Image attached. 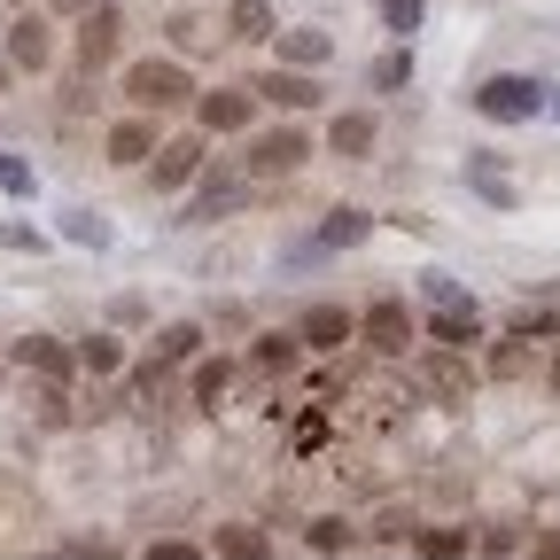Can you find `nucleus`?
<instances>
[{
    "instance_id": "nucleus-7",
    "label": "nucleus",
    "mask_w": 560,
    "mask_h": 560,
    "mask_svg": "<svg viewBox=\"0 0 560 560\" xmlns=\"http://www.w3.org/2000/svg\"><path fill=\"white\" fill-rule=\"evenodd\" d=\"M9 366H16V374H39V382H62V389H70V374H79V350H70L62 335H16V342H9Z\"/></svg>"
},
{
    "instance_id": "nucleus-13",
    "label": "nucleus",
    "mask_w": 560,
    "mask_h": 560,
    "mask_svg": "<svg viewBox=\"0 0 560 560\" xmlns=\"http://www.w3.org/2000/svg\"><path fill=\"white\" fill-rule=\"evenodd\" d=\"M117 47H125V24H117V9H109V0H102L94 16H79V70L94 79L102 62H117Z\"/></svg>"
},
{
    "instance_id": "nucleus-35",
    "label": "nucleus",
    "mask_w": 560,
    "mask_h": 560,
    "mask_svg": "<svg viewBox=\"0 0 560 560\" xmlns=\"http://www.w3.org/2000/svg\"><path fill=\"white\" fill-rule=\"evenodd\" d=\"M382 24H389V32H412V24H420V0H382Z\"/></svg>"
},
{
    "instance_id": "nucleus-20",
    "label": "nucleus",
    "mask_w": 560,
    "mask_h": 560,
    "mask_svg": "<svg viewBox=\"0 0 560 560\" xmlns=\"http://www.w3.org/2000/svg\"><path fill=\"white\" fill-rule=\"evenodd\" d=\"M335 55V39L319 32V24H296V32H280V62H289V70H319Z\"/></svg>"
},
{
    "instance_id": "nucleus-32",
    "label": "nucleus",
    "mask_w": 560,
    "mask_h": 560,
    "mask_svg": "<svg viewBox=\"0 0 560 560\" xmlns=\"http://www.w3.org/2000/svg\"><path fill=\"white\" fill-rule=\"evenodd\" d=\"M475 552H490V560H506V552H522V522H482Z\"/></svg>"
},
{
    "instance_id": "nucleus-10",
    "label": "nucleus",
    "mask_w": 560,
    "mask_h": 560,
    "mask_svg": "<svg viewBox=\"0 0 560 560\" xmlns=\"http://www.w3.org/2000/svg\"><path fill=\"white\" fill-rule=\"evenodd\" d=\"M242 195H249V172L234 179V172H210V164H202V187H195V210H187V219H179V226H210V219H234V210H242Z\"/></svg>"
},
{
    "instance_id": "nucleus-8",
    "label": "nucleus",
    "mask_w": 560,
    "mask_h": 560,
    "mask_svg": "<svg viewBox=\"0 0 560 560\" xmlns=\"http://www.w3.org/2000/svg\"><path fill=\"white\" fill-rule=\"evenodd\" d=\"M102 149H109V164H117V172H149V156L164 149V140H156V117H149V109H132V117H117Z\"/></svg>"
},
{
    "instance_id": "nucleus-1",
    "label": "nucleus",
    "mask_w": 560,
    "mask_h": 560,
    "mask_svg": "<svg viewBox=\"0 0 560 560\" xmlns=\"http://www.w3.org/2000/svg\"><path fill=\"white\" fill-rule=\"evenodd\" d=\"M125 102H132V109H149V117L187 109V102H195L187 62H179V55H140V62H125Z\"/></svg>"
},
{
    "instance_id": "nucleus-14",
    "label": "nucleus",
    "mask_w": 560,
    "mask_h": 560,
    "mask_svg": "<svg viewBox=\"0 0 560 560\" xmlns=\"http://www.w3.org/2000/svg\"><path fill=\"white\" fill-rule=\"evenodd\" d=\"M195 117H202V132H249L257 94H249V86H219V94H202V102H195Z\"/></svg>"
},
{
    "instance_id": "nucleus-39",
    "label": "nucleus",
    "mask_w": 560,
    "mask_h": 560,
    "mask_svg": "<svg viewBox=\"0 0 560 560\" xmlns=\"http://www.w3.org/2000/svg\"><path fill=\"white\" fill-rule=\"evenodd\" d=\"M529 560H560V529H545V537L529 545Z\"/></svg>"
},
{
    "instance_id": "nucleus-9",
    "label": "nucleus",
    "mask_w": 560,
    "mask_h": 560,
    "mask_svg": "<svg viewBox=\"0 0 560 560\" xmlns=\"http://www.w3.org/2000/svg\"><path fill=\"white\" fill-rule=\"evenodd\" d=\"M296 335H304V350L335 359L342 342H359V312H350V304H312V312L296 319Z\"/></svg>"
},
{
    "instance_id": "nucleus-21",
    "label": "nucleus",
    "mask_w": 560,
    "mask_h": 560,
    "mask_svg": "<svg viewBox=\"0 0 560 560\" xmlns=\"http://www.w3.org/2000/svg\"><path fill=\"white\" fill-rule=\"evenodd\" d=\"M412 552H420V560H467L475 537H467L459 522H429V529H412Z\"/></svg>"
},
{
    "instance_id": "nucleus-23",
    "label": "nucleus",
    "mask_w": 560,
    "mask_h": 560,
    "mask_svg": "<svg viewBox=\"0 0 560 560\" xmlns=\"http://www.w3.org/2000/svg\"><path fill=\"white\" fill-rule=\"evenodd\" d=\"M529 374H537V342L529 335H506L490 350V382H529Z\"/></svg>"
},
{
    "instance_id": "nucleus-28",
    "label": "nucleus",
    "mask_w": 560,
    "mask_h": 560,
    "mask_svg": "<svg viewBox=\"0 0 560 560\" xmlns=\"http://www.w3.org/2000/svg\"><path fill=\"white\" fill-rule=\"evenodd\" d=\"M117 366H125V342H117V335H86V342H79V374L102 382V374H117Z\"/></svg>"
},
{
    "instance_id": "nucleus-38",
    "label": "nucleus",
    "mask_w": 560,
    "mask_h": 560,
    "mask_svg": "<svg viewBox=\"0 0 560 560\" xmlns=\"http://www.w3.org/2000/svg\"><path fill=\"white\" fill-rule=\"evenodd\" d=\"M94 9H102V0H47V16H70V24L94 16Z\"/></svg>"
},
{
    "instance_id": "nucleus-40",
    "label": "nucleus",
    "mask_w": 560,
    "mask_h": 560,
    "mask_svg": "<svg viewBox=\"0 0 560 560\" xmlns=\"http://www.w3.org/2000/svg\"><path fill=\"white\" fill-rule=\"evenodd\" d=\"M9 79H16V70H9V62H0V102H9Z\"/></svg>"
},
{
    "instance_id": "nucleus-29",
    "label": "nucleus",
    "mask_w": 560,
    "mask_h": 560,
    "mask_svg": "<svg viewBox=\"0 0 560 560\" xmlns=\"http://www.w3.org/2000/svg\"><path fill=\"white\" fill-rule=\"evenodd\" d=\"M62 234L79 242V249H102V242H109V219H102V210H70V219H62Z\"/></svg>"
},
{
    "instance_id": "nucleus-16",
    "label": "nucleus",
    "mask_w": 560,
    "mask_h": 560,
    "mask_svg": "<svg viewBox=\"0 0 560 560\" xmlns=\"http://www.w3.org/2000/svg\"><path fill=\"white\" fill-rule=\"evenodd\" d=\"M210 552H219V560H272V537L257 522H219V529H210Z\"/></svg>"
},
{
    "instance_id": "nucleus-6",
    "label": "nucleus",
    "mask_w": 560,
    "mask_h": 560,
    "mask_svg": "<svg viewBox=\"0 0 560 560\" xmlns=\"http://www.w3.org/2000/svg\"><path fill=\"white\" fill-rule=\"evenodd\" d=\"M0 62H9V70H32V79H39V70L55 62V16H9V32H0Z\"/></svg>"
},
{
    "instance_id": "nucleus-17",
    "label": "nucleus",
    "mask_w": 560,
    "mask_h": 560,
    "mask_svg": "<svg viewBox=\"0 0 560 560\" xmlns=\"http://www.w3.org/2000/svg\"><path fill=\"white\" fill-rule=\"evenodd\" d=\"M249 366H257V374H296V366H304V335H296V327H289V335H257V342H249Z\"/></svg>"
},
{
    "instance_id": "nucleus-3",
    "label": "nucleus",
    "mask_w": 560,
    "mask_h": 560,
    "mask_svg": "<svg viewBox=\"0 0 560 560\" xmlns=\"http://www.w3.org/2000/svg\"><path fill=\"white\" fill-rule=\"evenodd\" d=\"M412 389L429 397V405H467V389H475V366H467V350H420L412 359Z\"/></svg>"
},
{
    "instance_id": "nucleus-24",
    "label": "nucleus",
    "mask_w": 560,
    "mask_h": 560,
    "mask_svg": "<svg viewBox=\"0 0 560 560\" xmlns=\"http://www.w3.org/2000/svg\"><path fill=\"white\" fill-rule=\"evenodd\" d=\"M226 389H234V366H226V359H202V366H195V412H219Z\"/></svg>"
},
{
    "instance_id": "nucleus-15",
    "label": "nucleus",
    "mask_w": 560,
    "mask_h": 560,
    "mask_svg": "<svg viewBox=\"0 0 560 560\" xmlns=\"http://www.w3.org/2000/svg\"><path fill=\"white\" fill-rule=\"evenodd\" d=\"M249 94H257V102H272V109H319L312 70H289V62H280V70H265V79H257Z\"/></svg>"
},
{
    "instance_id": "nucleus-27",
    "label": "nucleus",
    "mask_w": 560,
    "mask_h": 560,
    "mask_svg": "<svg viewBox=\"0 0 560 560\" xmlns=\"http://www.w3.org/2000/svg\"><path fill=\"white\" fill-rule=\"evenodd\" d=\"M304 545L335 560V552H350V545H359V529H350L342 514H319V522H304Z\"/></svg>"
},
{
    "instance_id": "nucleus-41",
    "label": "nucleus",
    "mask_w": 560,
    "mask_h": 560,
    "mask_svg": "<svg viewBox=\"0 0 560 560\" xmlns=\"http://www.w3.org/2000/svg\"><path fill=\"white\" fill-rule=\"evenodd\" d=\"M0 32H9V0H0Z\"/></svg>"
},
{
    "instance_id": "nucleus-2",
    "label": "nucleus",
    "mask_w": 560,
    "mask_h": 560,
    "mask_svg": "<svg viewBox=\"0 0 560 560\" xmlns=\"http://www.w3.org/2000/svg\"><path fill=\"white\" fill-rule=\"evenodd\" d=\"M304 164H312V132L272 125V132L249 140V164H242V172H249V187H257V179H296Z\"/></svg>"
},
{
    "instance_id": "nucleus-4",
    "label": "nucleus",
    "mask_w": 560,
    "mask_h": 560,
    "mask_svg": "<svg viewBox=\"0 0 560 560\" xmlns=\"http://www.w3.org/2000/svg\"><path fill=\"white\" fill-rule=\"evenodd\" d=\"M475 109H482L490 125H529V117L545 109V86L522 79V70H499V79H482V86H475Z\"/></svg>"
},
{
    "instance_id": "nucleus-37",
    "label": "nucleus",
    "mask_w": 560,
    "mask_h": 560,
    "mask_svg": "<svg viewBox=\"0 0 560 560\" xmlns=\"http://www.w3.org/2000/svg\"><path fill=\"white\" fill-rule=\"evenodd\" d=\"M149 560H210V552H202V545H179V537H156Z\"/></svg>"
},
{
    "instance_id": "nucleus-25",
    "label": "nucleus",
    "mask_w": 560,
    "mask_h": 560,
    "mask_svg": "<svg viewBox=\"0 0 560 560\" xmlns=\"http://www.w3.org/2000/svg\"><path fill=\"white\" fill-rule=\"evenodd\" d=\"M429 335H436L444 350H475V342H482V319H475V304H467V312H436Z\"/></svg>"
},
{
    "instance_id": "nucleus-19",
    "label": "nucleus",
    "mask_w": 560,
    "mask_h": 560,
    "mask_svg": "<svg viewBox=\"0 0 560 560\" xmlns=\"http://www.w3.org/2000/svg\"><path fill=\"white\" fill-rule=\"evenodd\" d=\"M24 382H32L24 405H32L39 429H70V420H79V412H70V389H62V382H39V374H24Z\"/></svg>"
},
{
    "instance_id": "nucleus-5",
    "label": "nucleus",
    "mask_w": 560,
    "mask_h": 560,
    "mask_svg": "<svg viewBox=\"0 0 560 560\" xmlns=\"http://www.w3.org/2000/svg\"><path fill=\"white\" fill-rule=\"evenodd\" d=\"M412 335H420V319L405 312V296H374V304L359 312V342L374 350V359H405Z\"/></svg>"
},
{
    "instance_id": "nucleus-22",
    "label": "nucleus",
    "mask_w": 560,
    "mask_h": 560,
    "mask_svg": "<svg viewBox=\"0 0 560 560\" xmlns=\"http://www.w3.org/2000/svg\"><path fill=\"white\" fill-rule=\"evenodd\" d=\"M366 234H374V219H366V210L335 202V210H327V226H319V249H359Z\"/></svg>"
},
{
    "instance_id": "nucleus-11",
    "label": "nucleus",
    "mask_w": 560,
    "mask_h": 560,
    "mask_svg": "<svg viewBox=\"0 0 560 560\" xmlns=\"http://www.w3.org/2000/svg\"><path fill=\"white\" fill-rule=\"evenodd\" d=\"M374 140H382L374 109H335V117H327V156H342V164H366Z\"/></svg>"
},
{
    "instance_id": "nucleus-26",
    "label": "nucleus",
    "mask_w": 560,
    "mask_h": 560,
    "mask_svg": "<svg viewBox=\"0 0 560 560\" xmlns=\"http://www.w3.org/2000/svg\"><path fill=\"white\" fill-rule=\"evenodd\" d=\"M195 350H202V327H195V319H172V327L156 335V366H187Z\"/></svg>"
},
{
    "instance_id": "nucleus-30",
    "label": "nucleus",
    "mask_w": 560,
    "mask_h": 560,
    "mask_svg": "<svg viewBox=\"0 0 560 560\" xmlns=\"http://www.w3.org/2000/svg\"><path fill=\"white\" fill-rule=\"evenodd\" d=\"M420 296H429L436 312H467V289H459L452 272H420Z\"/></svg>"
},
{
    "instance_id": "nucleus-33",
    "label": "nucleus",
    "mask_w": 560,
    "mask_h": 560,
    "mask_svg": "<svg viewBox=\"0 0 560 560\" xmlns=\"http://www.w3.org/2000/svg\"><path fill=\"white\" fill-rule=\"evenodd\" d=\"M164 39H172V47H179V55H195V47H202V39H210V24H202V16H195V9H179V16H172V24H164Z\"/></svg>"
},
{
    "instance_id": "nucleus-12",
    "label": "nucleus",
    "mask_w": 560,
    "mask_h": 560,
    "mask_svg": "<svg viewBox=\"0 0 560 560\" xmlns=\"http://www.w3.org/2000/svg\"><path fill=\"white\" fill-rule=\"evenodd\" d=\"M202 164H210V156H202V132H179V140H164V149L149 156V179H156V187L172 195V187L202 179Z\"/></svg>"
},
{
    "instance_id": "nucleus-36",
    "label": "nucleus",
    "mask_w": 560,
    "mask_h": 560,
    "mask_svg": "<svg viewBox=\"0 0 560 560\" xmlns=\"http://www.w3.org/2000/svg\"><path fill=\"white\" fill-rule=\"evenodd\" d=\"M319 444H327V412H304L296 420V452H319Z\"/></svg>"
},
{
    "instance_id": "nucleus-34",
    "label": "nucleus",
    "mask_w": 560,
    "mask_h": 560,
    "mask_svg": "<svg viewBox=\"0 0 560 560\" xmlns=\"http://www.w3.org/2000/svg\"><path fill=\"white\" fill-rule=\"evenodd\" d=\"M0 195H32V164L0 149Z\"/></svg>"
},
{
    "instance_id": "nucleus-31",
    "label": "nucleus",
    "mask_w": 560,
    "mask_h": 560,
    "mask_svg": "<svg viewBox=\"0 0 560 560\" xmlns=\"http://www.w3.org/2000/svg\"><path fill=\"white\" fill-rule=\"evenodd\" d=\"M374 86H382V94H397V86H412V47H389V55L374 62Z\"/></svg>"
},
{
    "instance_id": "nucleus-18",
    "label": "nucleus",
    "mask_w": 560,
    "mask_h": 560,
    "mask_svg": "<svg viewBox=\"0 0 560 560\" xmlns=\"http://www.w3.org/2000/svg\"><path fill=\"white\" fill-rule=\"evenodd\" d=\"M226 39H242V47H265V39H280V16L265 9V0H234V9H226Z\"/></svg>"
}]
</instances>
